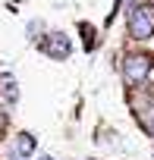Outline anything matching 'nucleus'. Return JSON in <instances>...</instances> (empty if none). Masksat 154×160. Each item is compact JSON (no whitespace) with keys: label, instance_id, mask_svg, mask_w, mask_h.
Masks as SVG:
<instances>
[{"label":"nucleus","instance_id":"8","mask_svg":"<svg viewBox=\"0 0 154 160\" xmlns=\"http://www.w3.org/2000/svg\"><path fill=\"white\" fill-rule=\"evenodd\" d=\"M41 160H54V157H41Z\"/></svg>","mask_w":154,"mask_h":160},{"label":"nucleus","instance_id":"4","mask_svg":"<svg viewBox=\"0 0 154 160\" xmlns=\"http://www.w3.org/2000/svg\"><path fill=\"white\" fill-rule=\"evenodd\" d=\"M35 144H38L35 135H32V132H22V135L16 138V154H25V157H28V154L35 151Z\"/></svg>","mask_w":154,"mask_h":160},{"label":"nucleus","instance_id":"7","mask_svg":"<svg viewBox=\"0 0 154 160\" xmlns=\"http://www.w3.org/2000/svg\"><path fill=\"white\" fill-rule=\"evenodd\" d=\"M148 129L154 132V110H151V119H148Z\"/></svg>","mask_w":154,"mask_h":160},{"label":"nucleus","instance_id":"6","mask_svg":"<svg viewBox=\"0 0 154 160\" xmlns=\"http://www.w3.org/2000/svg\"><path fill=\"white\" fill-rule=\"evenodd\" d=\"M79 28H82V35H85V50H91V47H95V38H91V35H95V28H91L88 22H82Z\"/></svg>","mask_w":154,"mask_h":160},{"label":"nucleus","instance_id":"9","mask_svg":"<svg viewBox=\"0 0 154 160\" xmlns=\"http://www.w3.org/2000/svg\"><path fill=\"white\" fill-rule=\"evenodd\" d=\"M151 10H154V0H151Z\"/></svg>","mask_w":154,"mask_h":160},{"label":"nucleus","instance_id":"3","mask_svg":"<svg viewBox=\"0 0 154 160\" xmlns=\"http://www.w3.org/2000/svg\"><path fill=\"white\" fill-rule=\"evenodd\" d=\"M44 53H47L50 60H66V57L72 53V41H69V35H63V32H50V35L44 38Z\"/></svg>","mask_w":154,"mask_h":160},{"label":"nucleus","instance_id":"1","mask_svg":"<svg viewBox=\"0 0 154 160\" xmlns=\"http://www.w3.org/2000/svg\"><path fill=\"white\" fill-rule=\"evenodd\" d=\"M126 28H129L132 41H151L154 38V10L141 7L135 0V7L129 10V19H126Z\"/></svg>","mask_w":154,"mask_h":160},{"label":"nucleus","instance_id":"2","mask_svg":"<svg viewBox=\"0 0 154 160\" xmlns=\"http://www.w3.org/2000/svg\"><path fill=\"white\" fill-rule=\"evenodd\" d=\"M151 69H154V57H148V53H129L123 60V75L129 85H141L151 75Z\"/></svg>","mask_w":154,"mask_h":160},{"label":"nucleus","instance_id":"5","mask_svg":"<svg viewBox=\"0 0 154 160\" xmlns=\"http://www.w3.org/2000/svg\"><path fill=\"white\" fill-rule=\"evenodd\" d=\"M3 98H7L10 104H16V98H19V88H16L13 78H7V82H3Z\"/></svg>","mask_w":154,"mask_h":160}]
</instances>
